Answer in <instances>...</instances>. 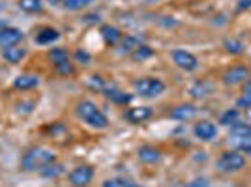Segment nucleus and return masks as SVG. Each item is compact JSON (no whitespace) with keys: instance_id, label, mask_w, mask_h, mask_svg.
<instances>
[{"instance_id":"20e7f679","label":"nucleus","mask_w":251,"mask_h":187,"mask_svg":"<svg viewBox=\"0 0 251 187\" xmlns=\"http://www.w3.org/2000/svg\"><path fill=\"white\" fill-rule=\"evenodd\" d=\"M218 166H220L221 172H238L246 166V157L234 150H230V152L221 154L218 159Z\"/></svg>"},{"instance_id":"aec40b11","label":"nucleus","mask_w":251,"mask_h":187,"mask_svg":"<svg viewBox=\"0 0 251 187\" xmlns=\"http://www.w3.org/2000/svg\"><path fill=\"white\" fill-rule=\"evenodd\" d=\"M230 137H251V125L246 122H236L230 125Z\"/></svg>"},{"instance_id":"e433bc0d","label":"nucleus","mask_w":251,"mask_h":187,"mask_svg":"<svg viewBox=\"0 0 251 187\" xmlns=\"http://www.w3.org/2000/svg\"><path fill=\"white\" fill-rule=\"evenodd\" d=\"M127 187H143V186H137V184H131V182H127Z\"/></svg>"},{"instance_id":"6e6552de","label":"nucleus","mask_w":251,"mask_h":187,"mask_svg":"<svg viewBox=\"0 0 251 187\" xmlns=\"http://www.w3.org/2000/svg\"><path fill=\"white\" fill-rule=\"evenodd\" d=\"M25 34L21 28H15V26H6L0 30V47L8 49L13 45H19V42H23Z\"/></svg>"},{"instance_id":"9b49d317","label":"nucleus","mask_w":251,"mask_h":187,"mask_svg":"<svg viewBox=\"0 0 251 187\" xmlns=\"http://www.w3.org/2000/svg\"><path fill=\"white\" fill-rule=\"evenodd\" d=\"M197 116V107L191 103H184L178 105L171 111V118L173 120H180V122H186V120H191Z\"/></svg>"},{"instance_id":"412c9836","label":"nucleus","mask_w":251,"mask_h":187,"mask_svg":"<svg viewBox=\"0 0 251 187\" xmlns=\"http://www.w3.org/2000/svg\"><path fill=\"white\" fill-rule=\"evenodd\" d=\"M152 54H154V49H150L148 45H143V43H141V45H139V47L135 49V51L131 52V58H133L135 62H143V60L150 58Z\"/></svg>"},{"instance_id":"7ed1b4c3","label":"nucleus","mask_w":251,"mask_h":187,"mask_svg":"<svg viewBox=\"0 0 251 187\" xmlns=\"http://www.w3.org/2000/svg\"><path fill=\"white\" fill-rule=\"evenodd\" d=\"M133 90L141 97H156L165 92V83L156 77H141L133 81Z\"/></svg>"},{"instance_id":"dca6fc26","label":"nucleus","mask_w":251,"mask_h":187,"mask_svg":"<svg viewBox=\"0 0 251 187\" xmlns=\"http://www.w3.org/2000/svg\"><path fill=\"white\" fill-rule=\"evenodd\" d=\"M2 56H4V60L10 64H19L26 56V49L21 47V45H13V47H8V49H4L2 51Z\"/></svg>"},{"instance_id":"423d86ee","label":"nucleus","mask_w":251,"mask_h":187,"mask_svg":"<svg viewBox=\"0 0 251 187\" xmlns=\"http://www.w3.org/2000/svg\"><path fill=\"white\" fill-rule=\"evenodd\" d=\"M173 62L176 64L180 70H184V71H195V70L199 68L197 56L191 54L189 51H184V49L173 51Z\"/></svg>"},{"instance_id":"2eb2a0df","label":"nucleus","mask_w":251,"mask_h":187,"mask_svg":"<svg viewBox=\"0 0 251 187\" xmlns=\"http://www.w3.org/2000/svg\"><path fill=\"white\" fill-rule=\"evenodd\" d=\"M60 38V34L56 28H51V26H43L40 30L36 32V43H40V45H51L52 42H56Z\"/></svg>"},{"instance_id":"72a5a7b5","label":"nucleus","mask_w":251,"mask_h":187,"mask_svg":"<svg viewBox=\"0 0 251 187\" xmlns=\"http://www.w3.org/2000/svg\"><path fill=\"white\" fill-rule=\"evenodd\" d=\"M47 2H49L51 6H58V4H64L66 0H47Z\"/></svg>"},{"instance_id":"393cba45","label":"nucleus","mask_w":251,"mask_h":187,"mask_svg":"<svg viewBox=\"0 0 251 187\" xmlns=\"http://www.w3.org/2000/svg\"><path fill=\"white\" fill-rule=\"evenodd\" d=\"M92 2H94V0H66L64 6H66V10H70V11H79V10L88 8Z\"/></svg>"},{"instance_id":"39448f33","label":"nucleus","mask_w":251,"mask_h":187,"mask_svg":"<svg viewBox=\"0 0 251 187\" xmlns=\"http://www.w3.org/2000/svg\"><path fill=\"white\" fill-rule=\"evenodd\" d=\"M92 178H94V168L92 166L79 165L70 172L68 180H70V184L74 187H88L92 184Z\"/></svg>"},{"instance_id":"4468645a","label":"nucleus","mask_w":251,"mask_h":187,"mask_svg":"<svg viewBox=\"0 0 251 187\" xmlns=\"http://www.w3.org/2000/svg\"><path fill=\"white\" fill-rule=\"evenodd\" d=\"M100 34H101V38H103V42L107 45H118V43L122 42V32L118 30L116 26H111V24H103L101 28H100Z\"/></svg>"},{"instance_id":"f03ea898","label":"nucleus","mask_w":251,"mask_h":187,"mask_svg":"<svg viewBox=\"0 0 251 187\" xmlns=\"http://www.w3.org/2000/svg\"><path fill=\"white\" fill-rule=\"evenodd\" d=\"M75 111H77V116L83 122H86V124L90 125V127H94V129H105L109 125V118L100 111V107L94 101H88V99L79 101Z\"/></svg>"},{"instance_id":"ddd939ff","label":"nucleus","mask_w":251,"mask_h":187,"mask_svg":"<svg viewBox=\"0 0 251 187\" xmlns=\"http://www.w3.org/2000/svg\"><path fill=\"white\" fill-rule=\"evenodd\" d=\"M40 84V77L38 75H32V73H23L19 77H15L13 81V86L17 90H32Z\"/></svg>"},{"instance_id":"2f4dec72","label":"nucleus","mask_w":251,"mask_h":187,"mask_svg":"<svg viewBox=\"0 0 251 187\" xmlns=\"http://www.w3.org/2000/svg\"><path fill=\"white\" fill-rule=\"evenodd\" d=\"M206 186H208V182L204 178H201V180H193L188 187H206Z\"/></svg>"},{"instance_id":"473e14b6","label":"nucleus","mask_w":251,"mask_h":187,"mask_svg":"<svg viewBox=\"0 0 251 187\" xmlns=\"http://www.w3.org/2000/svg\"><path fill=\"white\" fill-rule=\"evenodd\" d=\"M244 8H246V10H248V8H251V0H240V2H238V6H236V10L242 11V10H244Z\"/></svg>"},{"instance_id":"cd10ccee","label":"nucleus","mask_w":251,"mask_h":187,"mask_svg":"<svg viewBox=\"0 0 251 187\" xmlns=\"http://www.w3.org/2000/svg\"><path fill=\"white\" fill-rule=\"evenodd\" d=\"M54 68H56V71L60 73V75H64V77H72L75 73V68L70 62H62V64H58V66H54Z\"/></svg>"},{"instance_id":"b1692460","label":"nucleus","mask_w":251,"mask_h":187,"mask_svg":"<svg viewBox=\"0 0 251 187\" xmlns=\"http://www.w3.org/2000/svg\"><path fill=\"white\" fill-rule=\"evenodd\" d=\"M238 116H240V113L236 111V109H229V111H225L223 115H221L220 118V124L221 125H232L238 122Z\"/></svg>"},{"instance_id":"c756f323","label":"nucleus","mask_w":251,"mask_h":187,"mask_svg":"<svg viewBox=\"0 0 251 187\" xmlns=\"http://www.w3.org/2000/svg\"><path fill=\"white\" fill-rule=\"evenodd\" d=\"M101 187H127V182L120 180V178H113V180H105Z\"/></svg>"},{"instance_id":"4be33fe9","label":"nucleus","mask_w":251,"mask_h":187,"mask_svg":"<svg viewBox=\"0 0 251 187\" xmlns=\"http://www.w3.org/2000/svg\"><path fill=\"white\" fill-rule=\"evenodd\" d=\"M62 172H64V166L58 165L56 161H54V163H51V165L43 166L42 170H40V174H42L43 178H56V176H60Z\"/></svg>"},{"instance_id":"7c9ffc66","label":"nucleus","mask_w":251,"mask_h":187,"mask_svg":"<svg viewBox=\"0 0 251 187\" xmlns=\"http://www.w3.org/2000/svg\"><path fill=\"white\" fill-rule=\"evenodd\" d=\"M75 58H77V60H79V62H90V54H88V52L86 51H77L75 52Z\"/></svg>"},{"instance_id":"f3484780","label":"nucleus","mask_w":251,"mask_h":187,"mask_svg":"<svg viewBox=\"0 0 251 187\" xmlns=\"http://www.w3.org/2000/svg\"><path fill=\"white\" fill-rule=\"evenodd\" d=\"M105 95L111 99V101H115V103H129L131 101V95L129 94L122 92V90H116V88H111V90H105Z\"/></svg>"},{"instance_id":"0eeeda50","label":"nucleus","mask_w":251,"mask_h":187,"mask_svg":"<svg viewBox=\"0 0 251 187\" xmlns=\"http://www.w3.org/2000/svg\"><path fill=\"white\" fill-rule=\"evenodd\" d=\"M221 79H223V84H227V86H236L250 79V70L246 66H232L230 70L223 73Z\"/></svg>"},{"instance_id":"5701e85b","label":"nucleus","mask_w":251,"mask_h":187,"mask_svg":"<svg viewBox=\"0 0 251 187\" xmlns=\"http://www.w3.org/2000/svg\"><path fill=\"white\" fill-rule=\"evenodd\" d=\"M141 45V42L137 40L135 36H126L122 38V42H120V51L122 52H133Z\"/></svg>"},{"instance_id":"6ab92c4d","label":"nucleus","mask_w":251,"mask_h":187,"mask_svg":"<svg viewBox=\"0 0 251 187\" xmlns=\"http://www.w3.org/2000/svg\"><path fill=\"white\" fill-rule=\"evenodd\" d=\"M19 8L25 13H40L43 10L42 0H19Z\"/></svg>"},{"instance_id":"bb28decb","label":"nucleus","mask_w":251,"mask_h":187,"mask_svg":"<svg viewBox=\"0 0 251 187\" xmlns=\"http://www.w3.org/2000/svg\"><path fill=\"white\" fill-rule=\"evenodd\" d=\"M86 84H88L90 90H105V81L100 75H90L86 79Z\"/></svg>"},{"instance_id":"c85d7f7f","label":"nucleus","mask_w":251,"mask_h":187,"mask_svg":"<svg viewBox=\"0 0 251 187\" xmlns=\"http://www.w3.org/2000/svg\"><path fill=\"white\" fill-rule=\"evenodd\" d=\"M225 49H227L230 54H240L244 47H242V43L236 42V40H227V42H225Z\"/></svg>"},{"instance_id":"f704fd0d","label":"nucleus","mask_w":251,"mask_h":187,"mask_svg":"<svg viewBox=\"0 0 251 187\" xmlns=\"http://www.w3.org/2000/svg\"><path fill=\"white\" fill-rule=\"evenodd\" d=\"M246 120H250L251 122V105L250 107H246Z\"/></svg>"},{"instance_id":"a211bd4d","label":"nucleus","mask_w":251,"mask_h":187,"mask_svg":"<svg viewBox=\"0 0 251 187\" xmlns=\"http://www.w3.org/2000/svg\"><path fill=\"white\" fill-rule=\"evenodd\" d=\"M68 58H70V52L66 51L64 47H54L49 51V60H51L54 66H58V64L62 62H68Z\"/></svg>"},{"instance_id":"c9c22d12","label":"nucleus","mask_w":251,"mask_h":187,"mask_svg":"<svg viewBox=\"0 0 251 187\" xmlns=\"http://www.w3.org/2000/svg\"><path fill=\"white\" fill-rule=\"evenodd\" d=\"M244 152H246V154H248V156H251V144L248 146V148H246V150H244Z\"/></svg>"},{"instance_id":"1a4fd4ad","label":"nucleus","mask_w":251,"mask_h":187,"mask_svg":"<svg viewBox=\"0 0 251 187\" xmlns=\"http://www.w3.org/2000/svg\"><path fill=\"white\" fill-rule=\"evenodd\" d=\"M193 133H195L197 139L208 142V140H212L214 137L218 135V127L212 124L210 120H201L199 124H195V127H193Z\"/></svg>"},{"instance_id":"f8f14e48","label":"nucleus","mask_w":251,"mask_h":187,"mask_svg":"<svg viewBox=\"0 0 251 187\" xmlns=\"http://www.w3.org/2000/svg\"><path fill=\"white\" fill-rule=\"evenodd\" d=\"M137 156H139V159H141L143 163H147V165H154V163H157V161L161 159V152L157 150L156 146L145 144V146H141V148H139Z\"/></svg>"},{"instance_id":"a878e982","label":"nucleus","mask_w":251,"mask_h":187,"mask_svg":"<svg viewBox=\"0 0 251 187\" xmlns=\"http://www.w3.org/2000/svg\"><path fill=\"white\" fill-rule=\"evenodd\" d=\"M236 105H238V107H250V105H251V79H248V81H246V84H244L242 97L236 101Z\"/></svg>"},{"instance_id":"9d476101","label":"nucleus","mask_w":251,"mask_h":187,"mask_svg":"<svg viewBox=\"0 0 251 187\" xmlns=\"http://www.w3.org/2000/svg\"><path fill=\"white\" fill-rule=\"evenodd\" d=\"M152 116V109L150 107H131L124 113V118L129 124H143Z\"/></svg>"},{"instance_id":"f257e3e1","label":"nucleus","mask_w":251,"mask_h":187,"mask_svg":"<svg viewBox=\"0 0 251 187\" xmlns=\"http://www.w3.org/2000/svg\"><path fill=\"white\" fill-rule=\"evenodd\" d=\"M56 161V156L54 152L49 150V148H43V146H36V148H30L26 150V154L23 156L21 159V168L26 170V172H34V170H42L43 166L51 165Z\"/></svg>"}]
</instances>
